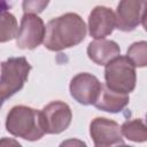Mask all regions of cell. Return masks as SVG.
<instances>
[{
    "mask_svg": "<svg viewBox=\"0 0 147 147\" xmlns=\"http://www.w3.org/2000/svg\"><path fill=\"white\" fill-rule=\"evenodd\" d=\"M105 80V85L109 90L116 93L129 94L136 88V67L130 62L126 56L119 55L118 57L106 64Z\"/></svg>",
    "mask_w": 147,
    "mask_h": 147,
    "instance_id": "obj_4",
    "label": "cell"
},
{
    "mask_svg": "<svg viewBox=\"0 0 147 147\" xmlns=\"http://www.w3.org/2000/svg\"><path fill=\"white\" fill-rule=\"evenodd\" d=\"M48 5V1H23L22 7L24 14H34L41 13Z\"/></svg>",
    "mask_w": 147,
    "mask_h": 147,
    "instance_id": "obj_16",
    "label": "cell"
},
{
    "mask_svg": "<svg viewBox=\"0 0 147 147\" xmlns=\"http://www.w3.org/2000/svg\"><path fill=\"white\" fill-rule=\"evenodd\" d=\"M87 56L99 65H106L121 55L119 45L114 40L99 39L91 41L87 46Z\"/></svg>",
    "mask_w": 147,
    "mask_h": 147,
    "instance_id": "obj_11",
    "label": "cell"
},
{
    "mask_svg": "<svg viewBox=\"0 0 147 147\" xmlns=\"http://www.w3.org/2000/svg\"><path fill=\"white\" fill-rule=\"evenodd\" d=\"M44 46L52 52H60L80 44L86 37V24L76 13H65L52 18L45 26Z\"/></svg>",
    "mask_w": 147,
    "mask_h": 147,
    "instance_id": "obj_1",
    "label": "cell"
},
{
    "mask_svg": "<svg viewBox=\"0 0 147 147\" xmlns=\"http://www.w3.org/2000/svg\"><path fill=\"white\" fill-rule=\"evenodd\" d=\"M129 101H130L129 94L116 93V92L109 90L103 84L101 92L93 106L102 111L116 114V113H121L129 105Z\"/></svg>",
    "mask_w": 147,
    "mask_h": 147,
    "instance_id": "obj_12",
    "label": "cell"
},
{
    "mask_svg": "<svg viewBox=\"0 0 147 147\" xmlns=\"http://www.w3.org/2000/svg\"><path fill=\"white\" fill-rule=\"evenodd\" d=\"M31 64L24 56L9 57L1 63L0 108L5 100L21 91L28 80Z\"/></svg>",
    "mask_w": 147,
    "mask_h": 147,
    "instance_id": "obj_3",
    "label": "cell"
},
{
    "mask_svg": "<svg viewBox=\"0 0 147 147\" xmlns=\"http://www.w3.org/2000/svg\"><path fill=\"white\" fill-rule=\"evenodd\" d=\"M45 23L34 14H24L16 34V46L21 49H34L44 42Z\"/></svg>",
    "mask_w": 147,
    "mask_h": 147,
    "instance_id": "obj_6",
    "label": "cell"
},
{
    "mask_svg": "<svg viewBox=\"0 0 147 147\" xmlns=\"http://www.w3.org/2000/svg\"><path fill=\"white\" fill-rule=\"evenodd\" d=\"M102 83L90 72H79L70 80V95L80 105H94L102 88Z\"/></svg>",
    "mask_w": 147,
    "mask_h": 147,
    "instance_id": "obj_7",
    "label": "cell"
},
{
    "mask_svg": "<svg viewBox=\"0 0 147 147\" xmlns=\"http://www.w3.org/2000/svg\"><path fill=\"white\" fill-rule=\"evenodd\" d=\"M6 130L14 137L37 141L45 134L40 123V111L24 105L14 106L6 117Z\"/></svg>",
    "mask_w": 147,
    "mask_h": 147,
    "instance_id": "obj_2",
    "label": "cell"
},
{
    "mask_svg": "<svg viewBox=\"0 0 147 147\" xmlns=\"http://www.w3.org/2000/svg\"><path fill=\"white\" fill-rule=\"evenodd\" d=\"M90 136L94 146L99 147H107L124 142L119 124L106 117H95L91 121Z\"/></svg>",
    "mask_w": 147,
    "mask_h": 147,
    "instance_id": "obj_8",
    "label": "cell"
},
{
    "mask_svg": "<svg viewBox=\"0 0 147 147\" xmlns=\"http://www.w3.org/2000/svg\"><path fill=\"white\" fill-rule=\"evenodd\" d=\"M18 24L16 17L7 11H0V42H7L16 38Z\"/></svg>",
    "mask_w": 147,
    "mask_h": 147,
    "instance_id": "obj_14",
    "label": "cell"
},
{
    "mask_svg": "<svg viewBox=\"0 0 147 147\" xmlns=\"http://www.w3.org/2000/svg\"><path fill=\"white\" fill-rule=\"evenodd\" d=\"M59 147H87L86 142L80 140V139H77V138H70V139H65L63 140Z\"/></svg>",
    "mask_w": 147,
    "mask_h": 147,
    "instance_id": "obj_17",
    "label": "cell"
},
{
    "mask_svg": "<svg viewBox=\"0 0 147 147\" xmlns=\"http://www.w3.org/2000/svg\"><path fill=\"white\" fill-rule=\"evenodd\" d=\"M10 8V5L6 1H0V11H7V9Z\"/></svg>",
    "mask_w": 147,
    "mask_h": 147,
    "instance_id": "obj_19",
    "label": "cell"
},
{
    "mask_svg": "<svg viewBox=\"0 0 147 147\" xmlns=\"http://www.w3.org/2000/svg\"><path fill=\"white\" fill-rule=\"evenodd\" d=\"M136 68L147 65V42L145 40L133 42L126 51L125 55Z\"/></svg>",
    "mask_w": 147,
    "mask_h": 147,
    "instance_id": "obj_15",
    "label": "cell"
},
{
    "mask_svg": "<svg viewBox=\"0 0 147 147\" xmlns=\"http://www.w3.org/2000/svg\"><path fill=\"white\" fill-rule=\"evenodd\" d=\"M145 6L146 1L122 0L115 14V28L124 32L133 31L144 21Z\"/></svg>",
    "mask_w": 147,
    "mask_h": 147,
    "instance_id": "obj_9",
    "label": "cell"
},
{
    "mask_svg": "<svg viewBox=\"0 0 147 147\" xmlns=\"http://www.w3.org/2000/svg\"><path fill=\"white\" fill-rule=\"evenodd\" d=\"M72 111L68 103L55 100L47 103L40 110V123L45 133L59 134L71 124Z\"/></svg>",
    "mask_w": 147,
    "mask_h": 147,
    "instance_id": "obj_5",
    "label": "cell"
},
{
    "mask_svg": "<svg viewBox=\"0 0 147 147\" xmlns=\"http://www.w3.org/2000/svg\"><path fill=\"white\" fill-rule=\"evenodd\" d=\"M122 136L133 142H145L147 140V127L141 118L125 121L121 125Z\"/></svg>",
    "mask_w": 147,
    "mask_h": 147,
    "instance_id": "obj_13",
    "label": "cell"
},
{
    "mask_svg": "<svg viewBox=\"0 0 147 147\" xmlns=\"http://www.w3.org/2000/svg\"><path fill=\"white\" fill-rule=\"evenodd\" d=\"M88 33L95 40L105 39L115 29V13L106 6H96L88 15Z\"/></svg>",
    "mask_w": 147,
    "mask_h": 147,
    "instance_id": "obj_10",
    "label": "cell"
},
{
    "mask_svg": "<svg viewBox=\"0 0 147 147\" xmlns=\"http://www.w3.org/2000/svg\"><path fill=\"white\" fill-rule=\"evenodd\" d=\"M94 147H99V146H94ZM107 147H133V146H129V145H125L124 142H121V144H116V145L107 146Z\"/></svg>",
    "mask_w": 147,
    "mask_h": 147,
    "instance_id": "obj_20",
    "label": "cell"
},
{
    "mask_svg": "<svg viewBox=\"0 0 147 147\" xmlns=\"http://www.w3.org/2000/svg\"><path fill=\"white\" fill-rule=\"evenodd\" d=\"M0 147H23L16 139L3 137L0 139Z\"/></svg>",
    "mask_w": 147,
    "mask_h": 147,
    "instance_id": "obj_18",
    "label": "cell"
}]
</instances>
